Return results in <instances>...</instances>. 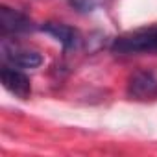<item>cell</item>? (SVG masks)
Returning <instances> with one entry per match:
<instances>
[{"mask_svg": "<svg viewBox=\"0 0 157 157\" xmlns=\"http://www.w3.org/2000/svg\"><path fill=\"white\" fill-rule=\"evenodd\" d=\"M113 52L133 56V54H148L157 52V24L137 28L133 32H128L113 41Z\"/></svg>", "mask_w": 157, "mask_h": 157, "instance_id": "1", "label": "cell"}, {"mask_svg": "<svg viewBox=\"0 0 157 157\" xmlns=\"http://www.w3.org/2000/svg\"><path fill=\"white\" fill-rule=\"evenodd\" d=\"M2 57L17 68H37L43 63V56L37 50H32L13 39L2 41Z\"/></svg>", "mask_w": 157, "mask_h": 157, "instance_id": "2", "label": "cell"}, {"mask_svg": "<svg viewBox=\"0 0 157 157\" xmlns=\"http://www.w3.org/2000/svg\"><path fill=\"white\" fill-rule=\"evenodd\" d=\"M128 94L135 100H155L157 98V76L150 70H137L128 82Z\"/></svg>", "mask_w": 157, "mask_h": 157, "instance_id": "3", "label": "cell"}, {"mask_svg": "<svg viewBox=\"0 0 157 157\" xmlns=\"http://www.w3.org/2000/svg\"><path fill=\"white\" fill-rule=\"evenodd\" d=\"M0 78H2V83L6 87V91H10L13 96L21 98V100H28L32 94V83L30 78L17 67L6 65L0 70Z\"/></svg>", "mask_w": 157, "mask_h": 157, "instance_id": "4", "label": "cell"}, {"mask_svg": "<svg viewBox=\"0 0 157 157\" xmlns=\"http://www.w3.org/2000/svg\"><path fill=\"white\" fill-rule=\"evenodd\" d=\"M33 28H35V24L28 15H24L13 8H8V6L0 8V30H2L4 35H8V33H11V35L28 33Z\"/></svg>", "mask_w": 157, "mask_h": 157, "instance_id": "5", "label": "cell"}, {"mask_svg": "<svg viewBox=\"0 0 157 157\" xmlns=\"http://www.w3.org/2000/svg\"><path fill=\"white\" fill-rule=\"evenodd\" d=\"M41 30L48 35H52L57 43L63 44L65 50L68 48H76L78 44H80V32H78L76 28L68 26V24H63V22H44L41 26Z\"/></svg>", "mask_w": 157, "mask_h": 157, "instance_id": "6", "label": "cell"}, {"mask_svg": "<svg viewBox=\"0 0 157 157\" xmlns=\"http://www.w3.org/2000/svg\"><path fill=\"white\" fill-rule=\"evenodd\" d=\"M100 0H68V4L78 11V13H91Z\"/></svg>", "mask_w": 157, "mask_h": 157, "instance_id": "7", "label": "cell"}]
</instances>
